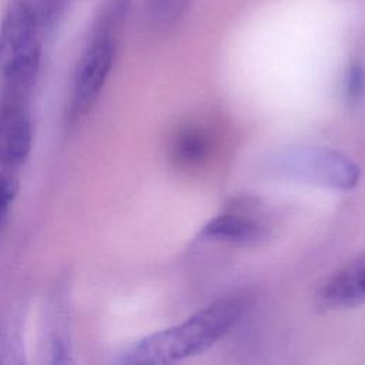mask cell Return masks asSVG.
<instances>
[{
    "label": "cell",
    "instance_id": "6",
    "mask_svg": "<svg viewBox=\"0 0 365 365\" xmlns=\"http://www.w3.org/2000/svg\"><path fill=\"white\" fill-rule=\"evenodd\" d=\"M314 304L321 311H341L365 305V251L321 284Z\"/></svg>",
    "mask_w": 365,
    "mask_h": 365
},
{
    "label": "cell",
    "instance_id": "11",
    "mask_svg": "<svg viewBox=\"0 0 365 365\" xmlns=\"http://www.w3.org/2000/svg\"><path fill=\"white\" fill-rule=\"evenodd\" d=\"M19 191V181L14 175L0 171V222L6 217Z\"/></svg>",
    "mask_w": 365,
    "mask_h": 365
},
{
    "label": "cell",
    "instance_id": "1",
    "mask_svg": "<svg viewBox=\"0 0 365 365\" xmlns=\"http://www.w3.org/2000/svg\"><path fill=\"white\" fill-rule=\"evenodd\" d=\"M250 305L245 294L221 297L182 322L135 341L123 356V364L161 365L198 355L224 338L242 318Z\"/></svg>",
    "mask_w": 365,
    "mask_h": 365
},
{
    "label": "cell",
    "instance_id": "10",
    "mask_svg": "<svg viewBox=\"0 0 365 365\" xmlns=\"http://www.w3.org/2000/svg\"><path fill=\"white\" fill-rule=\"evenodd\" d=\"M342 91L348 106L358 107L365 101V66L361 61H352L348 66Z\"/></svg>",
    "mask_w": 365,
    "mask_h": 365
},
{
    "label": "cell",
    "instance_id": "5",
    "mask_svg": "<svg viewBox=\"0 0 365 365\" xmlns=\"http://www.w3.org/2000/svg\"><path fill=\"white\" fill-rule=\"evenodd\" d=\"M26 96L0 93V164L21 165L31 150L33 124Z\"/></svg>",
    "mask_w": 365,
    "mask_h": 365
},
{
    "label": "cell",
    "instance_id": "2",
    "mask_svg": "<svg viewBox=\"0 0 365 365\" xmlns=\"http://www.w3.org/2000/svg\"><path fill=\"white\" fill-rule=\"evenodd\" d=\"M41 30L30 0H10L0 21V91L30 96L40 67Z\"/></svg>",
    "mask_w": 365,
    "mask_h": 365
},
{
    "label": "cell",
    "instance_id": "9",
    "mask_svg": "<svg viewBox=\"0 0 365 365\" xmlns=\"http://www.w3.org/2000/svg\"><path fill=\"white\" fill-rule=\"evenodd\" d=\"M187 4L188 0H147L145 11L155 27L167 29L181 19Z\"/></svg>",
    "mask_w": 365,
    "mask_h": 365
},
{
    "label": "cell",
    "instance_id": "3",
    "mask_svg": "<svg viewBox=\"0 0 365 365\" xmlns=\"http://www.w3.org/2000/svg\"><path fill=\"white\" fill-rule=\"evenodd\" d=\"M128 4V0H107L94 20L91 37L74 73L70 107L73 118L84 115L104 87L115 57V34L125 19Z\"/></svg>",
    "mask_w": 365,
    "mask_h": 365
},
{
    "label": "cell",
    "instance_id": "7",
    "mask_svg": "<svg viewBox=\"0 0 365 365\" xmlns=\"http://www.w3.org/2000/svg\"><path fill=\"white\" fill-rule=\"evenodd\" d=\"M268 235V228L250 214L227 211L211 218L198 232L201 241L224 242L231 245H257Z\"/></svg>",
    "mask_w": 365,
    "mask_h": 365
},
{
    "label": "cell",
    "instance_id": "4",
    "mask_svg": "<svg viewBox=\"0 0 365 365\" xmlns=\"http://www.w3.org/2000/svg\"><path fill=\"white\" fill-rule=\"evenodd\" d=\"M267 170L279 178L322 188L349 191L361 178L359 167L338 150L318 145H292L272 153Z\"/></svg>",
    "mask_w": 365,
    "mask_h": 365
},
{
    "label": "cell",
    "instance_id": "8",
    "mask_svg": "<svg viewBox=\"0 0 365 365\" xmlns=\"http://www.w3.org/2000/svg\"><path fill=\"white\" fill-rule=\"evenodd\" d=\"M208 150V141L205 135L198 130L182 131L174 144V157L182 164L200 163Z\"/></svg>",
    "mask_w": 365,
    "mask_h": 365
}]
</instances>
